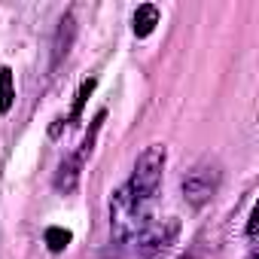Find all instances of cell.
I'll return each instance as SVG.
<instances>
[{
	"instance_id": "cell-9",
	"label": "cell",
	"mask_w": 259,
	"mask_h": 259,
	"mask_svg": "<svg viewBox=\"0 0 259 259\" xmlns=\"http://www.w3.org/2000/svg\"><path fill=\"white\" fill-rule=\"evenodd\" d=\"M43 241H46V247H49L52 253H61V250L73 241V235H70L64 226H49V229H46V235H43Z\"/></svg>"
},
{
	"instance_id": "cell-11",
	"label": "cell",
	"mask_w": 259,
	"mask_h": 259,
	"mask_svg": "<svg viewBox=\"0 0 259 259\" xmlns=\"http://www.w3.org/2000/svg\"><path fill=\"white\" fill-rule=\"evenodd\" d=\"M256 226H259V207H253L247 217V241L250 244H256Z\"/></svg>"
},
{
	"instance_id": "cell-7",
	"label": "cell",
	"mask_w": 259,
	"mask_h": 259,
	"mask_svg": "<svg viewBox=\"0 0 259 259\" xmlns=\"http://www.w3.org/2000/svg\"><path fill=\"white\" fill-rule=\"evenodd\" d=\"M159 25V7L156 4H141L135 10V19H132V31L135 37H150Z\"/></svg>"
},
{
	"instance_id": "cell-12",
	"label": "cell",
	"mask_w": 259,
	"mask_h": 259,
	"mask_svg": "<svg viewBox=\"0 0 259 259\" xmlns=\"http://www.w3.org/2000/svg\"><path fill=\"white\" fill-rule=\"evenodd\" d=\"M247 259H259V253H256V247L250 250V256H247Z\"/></svg>"
},
{
	"instance_id": "cell-2",
	"label": "cell",
	"mask_w": 259,
	"mask_h": 259,
	"mask_svg": "<svg viewBox=\"0 0 259 259\" xmlns=\"http://www.w3.org/2000/svg\"><path fill=\"white\" fill-rule=\"evenodd\" d=\"M177 232H180V223L174 217H165V220H153L150 217L135 232V238L128 241V244H132V250H135L138 259H159L177 241Z\"/></svg>"
},
{
	"instance_id": "cell-10",
	"label": "cell",
	"mask_w": 259,
	"mask_h": 259,
	"mask_svg": "<svg viewBox=\"0 0 259 259\" xmlns=\"http://www.w3.org/2000/svg\"><path fill=\"white\" fill-rule=\"evenodd\" d=\"M95 85H98V79H95V76L82 79V85H79V92H76V104H73V113H70V119H67V122H76V119H79V113H82V107H85V98L95 92Z\"/></svg>"
},
{
	"instance_id": "cell-5",
	"label": "cell",
	"mask_w": 259,
	"mask_h": 259,
	"mask_svg": "<svg viewBox=\"0 0 259 259\" xmlns=\"http://www.w3.org/2000/svg\"><path fill=\"white\" fill-rule=\"evenodd\" d=\"M73 37H76V19H73V13H64L61 22H58L55 40H52V70L67 58V52L73 46Z\"/></svg>"
},
{
	"instance_id": "cell-3",
	"label": "cell",
	"mask_w": 259,
	"mask_h": 259,
	"mask_svg": "<svg viewBox=\"0 0 259 259\" xmlns=\"http://www.w3.org/2000/svg\"><path fill=\"white\" fill-rule=\"evenodd\" d=\"M220 183H223V168L220 162L213 159H201L198 165H192L180 183L183 189V198L192 204V207H204L217 192H220Z\"/></svg>"
},
{
	"instance_id": "cell-8",
	"label": "cell",
	"mask_w": 259,
	"mask_h": 259,
	"mask_svg": "<svg viewBox=\"0 0 259 259\" xmlns=\"http://www.w3.org/2000/svg\"><path fill=\"white\" fill-rule=\"evenodd\" d=\"M16 101V85H13V70L10 67H0V113H10Z\"/></svg>"
},
{
	"instance_id": "cell-1",
	"label": "cell",
	"mask_w": 259,
	"mask_h": 259,
	"mask_svg": "<svg viewBox=\"0 0 259 259\" xmlns=\"http://www.w3.org/2000/svg\"><path fill=\"white\" fill-rule=\"evenodd\" d=\"M162 171H165V147L153 144L138 156L135 171L125 183V192L132 195L135 204H141V207L153 204V198H156V192L162 186Z\"/></svg>"
},
{
	"instance_id": "cell-6",
	"label": "cell",
	"mask_w": 259,
	"mask_h": 259,
	"mask_svg": "<svg viewBox=\"0 0 259 259\" xmlns=\"http://www.w3.org/2000/svg\"><path fill=\"white\" fill-rule=\"evenodd\" d=\"M82 165H85V159L82 156H67L61 165H58V171H55V189L58 192H73L76 186H79V174H82Z\"/></svg>"
},
{
	"instance_id": "cell-13",
	"label": "cell",
	"mask_w": 259,
	"mask_h": 259,
	"mask_svg": "<svg viewBox=\"0 0 259 259\" xmlns=\"http://www.w3.org/2000/svg\"><path fill=\"white\" fill-rule=\"evenodd\" d=\"M183 259H198V256H195V253H186V256H183Z\"/></svg>"
},
{
	"instance_id": "cell-4",
	"label": "cell",
	"mask_w": 259,
	"mask_h": 259,
	"mask_svg": "<svg viewBox=\"0 0 259 259\" xmlns=\"http://www.w3.org/2000/svg\"><path fill=\"white\" fill-rule=\"evenodd\" d=\"M150 220V207H141L132 201V195L125 192V186H119L110 195V229L116 241H132L135 232Z\"/></svg>"
}]
</instances>
